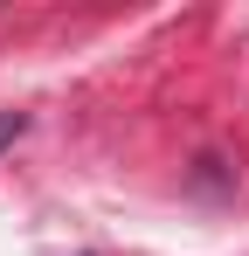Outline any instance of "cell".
Here are the masks:
<instances>
[{"instance_id": "cell-1", "label": "cell", "mask_w": 249, "mask_h": 256, "mask_svg": "<svg viewBox=\"0 0 249 256\" xmlns=\"http://www.w3.org/2000/svg\"><path fill=\"white\" fill-rule=\"evenodd\" d=\"M21 132H28V111H0V152H7Z\"/></svg>"}]
</instances>
